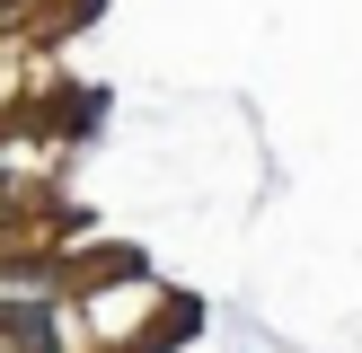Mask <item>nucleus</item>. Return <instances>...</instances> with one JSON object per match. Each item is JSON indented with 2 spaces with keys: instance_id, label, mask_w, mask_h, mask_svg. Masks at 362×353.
<instances>
[{
  "instance_id": "1",
  "label": "nucleus",
  "mask_w": 362,
  "mask_h": 353,
  "mask_svg": "<svg viewBox=\"0 0 362 353\" xmlns=\"http://www.w3.org/2000/svg\"><path fill=\"white\" fill-rule=\"evenodd\" d=\"M0 9H9V0H0Z\"/></svg>"
}]
</instances>
